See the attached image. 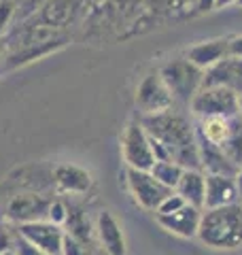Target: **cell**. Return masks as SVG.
I'll list each match as a JSON object with an SVG mask.
<instances>
[{"label": "cell", "mask_w": 242, "mask_h": 255, "mask_svg": "<svg viewBox=\"0 0 242 255\" xmlns=\"http://www.w3.org/2000/svg\"><path fill=\"white\" fill-rule=\"evenodd\" d=\"M140 124L151 138L166 147L170 162L179 164L183 170H202L196 130L185 115L170 109L157 115H142Z\"/></svg>", "instance_id": "cell-1"}, {"label": "cell", "mask_w": 242, "mask_h": 255, "mask_svg": "<svg viewBox=\"0 0 242 255\" xmlns=\"http://www.w3.org/2000/svg\"><path fill=\"white\" fill-rule=\"evenodd\" d=\"M198 238L211 249L230 251L242 247V204L234 202L202 211Z\"/></svg>", "instance_id": "cell-2"}, {"label": "cell", "mask_w": 242, "mask_h": 255, "mask_svg": "<svg viewBox=\"0 0 242 255\" xmlns=\"http://www.w3.org/2000/svg\"><path fill=\"white\" fill-rule=\"evenodd\" d=\"M157 73L161 77V81L166 83L168 92L172 94L174 102H183V105H189L193 100V96L202 87V79H204V70L193 66L187 58L166 62Z\"/></svg>", "instance_id": "cell-3"}, {"label": "cell", "mask_w": 242, "mask_h": 255, "mask_svg": "<svg viewBox=\"0 0 242 255\" xmlns=\"http://www.w3.org/2000/svg\"><path fill=\"white\" fill-rule=\"evenodd\" d=\"M121 155H123L125 168L134 170H151L155 164V155L151 149V138L144 132L140 119L127 122L123 134H121Z\"/></svg>", "instance_id": "cell-4"}, {"label": "cell", "mask_w": 242, "mask_h": 255, "mask_svg": "<svg viewBox=\"0 0 242 255\" xmlns=\"http://www.w3.org/2000/svg\"><path fill=\"white\" fill-rule=\"evenodd\" d=\"M125 187L130 191V196L134 198V202L142 211H153V213L172 194V189L164 187L159 181L153 179V174L149 170L125 168Z\"/></svg>", "instance_id": "cell-5"}, {"label": "cell", "mask_w": 242, "mask_h": 255, "mask_svg": "<svg viewBox=\"0 0 242 255\" xmlns=\"http://www.w3.org/2000/svg\"><path fill=\"white\" fill-rule=\"evenodd\" d=\"M191 113L200 119L238 115V96L225 87H202L189 102Z\"/></svg>", "instance_id": "cell-6"}, {"label": "cell", "mask_w": 242, "mask_h": 255, "mask_svg": "<svg viewBox=\"0 0 242 255\" xmlns=\"http://www.w3.org/2000/svg\"><path fill=\"white\" fill-rule=\"evenodd\" d=\"M136 107L142 115H157L166 113L174 107V98L168 92L166 83L161 81L159 73H149L142 77V81L136 87Z\"/></svg>", "instance_id": "cell-7"}, {"label": "cell", "mask_w": 242, "mask_h": 255, "mask_svg": "<svg viewBox=\"0 0 242 255\" xmlns=\"http://www.w3.org/2000/svg\"><path fill=\"white\" fill-rule=\"evenodd\" d=\"M17 234L23 238L26 243L32 247H36L38 251H43L47 255H60L62 253V243H64V228L53 226L51 221H28V223H19L17 226Z\"/></svg>", "instance_id": "cell-8"}, {"label": "cell", "mask_w": 242, "mask_h": 255, "mask_svg": "<svg viewBox=\"0 0 242 255\" xmlns=\"http://www.w3.org/2000/svg\"><path fill=\"white\" fill-rule=\"evenodd\" d=\"M202 87H225L240 98L242 96V60L228 55L213 68L204 70ZM200 87V90H202Z\"/></svg>", "instance_id": "cell-9"}, {"label": "cell", "mask_w": 242, "mask_h": 255, "mask_svg": "<svg viewBox=\"0 0 242 255\" xmlns=\"http://www.w3.org/2000/svg\"><path fill=\"white\" fill-rule=\"evenodd\" d=\"M155 219L166 232H170L174 236L196 238L198 228H200V219H202V211L191 204H185L181 211H176L172 215H155Z\"/></svg>", "instance_id": "cell-10"}, {"label": "cell", "mask_w": 242, "mask_h": 255, "mask_svg": "<svg viewBox=\"0 0 242 255\" xmlns=\"http://www.w3.org/2000/svg\"><path fill=\"white\" fill-rule=\"evenodd\" d=\"M238 198H240V191H238V183L234 177H225V174H206L204 211L234 204V202H238Z\"/></svg>", "instance_id": "cell-11"}, {"label": "cell", "mask_w": 242, "mask_h": 255, "mask_svg": "<svg viewBox=\"0 0 242 255\" xmlns=\"http://www.w3.org/2000/svg\"><path fill=\"white\" fill-rule=\"evenodd\" d=\"M53 183L58 191L62 194H75V196H83L92 189L94 179L92 174L85 168L75 164H58L53 168Z\"/></svg>", "instance_id": "cell-12"}, {"label": "cell", "mask_w": 242, "mask_h": 255, "mask_svg": "<svg viewBox=\"0 0 242 255\" xmlns=\"http://www.w3.org/2000/svg\"><path fill=\"white\" fill-rule=\"evenodd\" d=\"M96 232H98L102 249L109 255H127L123 230L111 211H100L98 219H96Z\"/></svg>", "instance_id": "cell-13"}, {"label": "cell", "mask_w": 242, "mask_h": 255, "mask_svg": "<svg viewBox=\"0 0 242 255\" xmlns=\"http://www.w3.org/2000/svg\"><path fill=\"white\" fill-rule=\"evenodd\" d=\"M47 209H49V202L45 200L43 196L38 194H21L15 196L9 202V219L19 223H28V221H40V217H47Z\"/></svg>", "instance_id": "cell-14"}, {"label": "cell", "mask_w": 242, "mask_h": 255, "mask_svg": "<svg viewBox=\"0 0 242 255\" xmlns=\"http://www.w3.org/2000/svg\"><path fill=\"white\" fill-rule=\"evenodd\" d=\"M230 55L228 51V38H215V41H206V43H198L191 49H187L185 58H187L193 66H198L200 70H208L215 64H219Z\"/></svg>", "instance_id": "cell-15"}, {"label": "cell", "mask_w": 242, "mask_h": 255, "mask_svg": "<svg viewBox=\"0 0 242 255\" xmlns=\"http://www.w3.org/2000/svg\"><path fill=\"white\" fill-rule=\"evenodd\" d=\"M68 43L66 36H58V38H51V41H43V43H32V45H23L17 47L11 55H9V68H17L23 66V64H30L38 58H45L53 51H58L60 47H64Z\"/></svg>", "instance_id": "cell-16"}, {"label": "cell", "mask_w": 242, "mask_h": 255, "mask_svg": "<svg viewBox=\"0 0 242 255\" xmlns=\"http://www.w3.org/2000/svg\"><path fill=\"white\" fill-rule=\"evenodd\" d=\"M204 189H206V174L202 170H183V177L176 185V194L187 204L204 211Z\"/></svg>", "instance_id": "cell-17"}, {"label": "cell", "mask_w": 242, "mask_h": 255, "mask_svg": "<svg viewBox=\"0 0 242 255\" xmlns=\"http://www.w3.org/2000/svg\"><path fill=\"white\" fill-rule=\"evenodd\" d=\"M219 149L236 168H240L242 166V115L240 113L230 119V134Z\"/></svg>", "instance_id": "cell-18"}, {"label": "cell", "mask_w": 242, "mask_h": 255, "mask_svg": "<svg viewBox=\"0 0 242 255\" xmlns=\"http://www.w3.org/2000/svg\"><path fill=\"white\" fill-rule=\"evenodd\" d=\"M149 172L153 174V179L159 181L161 185L172 189V191L176 189V185H179V181L183 177V168L174 162H155Z\"/></svg>", "instance_id": "cell-19"}, {"label": "cell", "mask_w": 242, "mask_h": 255, "mask_svg": "<svg viewBox=\"0 0 242 255\" xmlns=\"http://www.w3.org/2000/svg\"><path fill=\"white\" fill-rule=\"evenodd\" d=\"M47 221H51L53 226L64 228L68 221V206L64 204L62 200H51L49 209H47Z\"/></svg>", "instance_id": "cell-20"}, {"label": "cell", "mask_w": 242, "mask_h": 255, "mask_svg": "<svg viewBox=\"0 0 242 255\" xmlns=\"http://www.w3.org/2000/svg\"><path fill=\"white\" fill-rule=\"evenodd\" d=\"M185 204H187V202H185L183 198L176 194V191H172V194L159 204V209L155 211V215H172V213H176V211H181Z\"/></svg>", "instance_id": "cell-21"}, {"label": "cell", "mask_w": 242, "mask_h": 255, "mask_svg": "<svg viewBox=\"0 0 242 255\" xmlns=\"http://www.w3.org/2000/svg\"><path fill=\"white\" fill-rule=\"evenodd\" d=\"M13 13H15V0H0V34L9 26Z\"/></svg>", "instance_id": "cell-22"}, {"label": "cell", "mask_w": 242, "mask_h": 255, "mask_svg": "<svg viewBox=\"0 0 242 255\" xmlns=\"http://www.w3.org/2000/svg\"><path fill=\"white\" fill-rule=\"evenodd\" d=\"M60 255H85V249L77 238H72L70 234L64 236V243H62V253Z\"/></svg>", "instance_id": "cell-23"}, {"label": "cell", "mask_w": 242, "mask_h": 255, "mask_svg": "<svg viewBox=\"0 0 242 255\" xmlns=\"http://www.w3.org/2000/svg\"><path fill=\"white\" fill-rule=\"evenodd\" d=\"M228 51H230L232 58H240L242 60V36L228 38Z\"/></svg>", "instance_id": "cell-24"}, {"label": "cell", "mask_w": 242, "mask_h": 255, "mask_svg": "<svg viewBox=\"0 0 242 255\" xmlns=\"http://www.w3.org/2000/svg\"><path fill=\"white\" fill-rule=\"evenodd\" d=\"M17 255H47V253H43V251H38L36 247H32L30 243H26L23 238H19L17 241V251H15Z\"/></svg>", "instance_id": "cell-25"}, {"label": "cell", "mask_w": 242, "mask_h": 255, "mask_svg": "<svg viewBox=\"0 0 242 255\" xmlns=\"http://www.w3.org/2000/svg\"><path fill=\"white\" fill-rule=\"evenodd\" d=\"M215 9V0H196V11L198 13H206Z\"/></svg>", "instance_id": "cell-26"}, {"label": "cell", "mask_w": 242, "mask_h": 255, "mask_svg": "<svg viewBox=\"0 0 242 255\" xmlns=\"http://www.w3.org/2000/svg\"><path fill=\"white\" fill-rule=\"evenodd\" d=\"M232 4H238V0H215V9H225Z\"/></svg>", "instance_id": "cell-27"}, {"label": "cell", "mask_w": 242, "mask_h": 255, "mask_svg": "<svg viewBox=\"0 0 242 255\" xmlns=\"http://www.w3.org/2000/svg\"><path fill=\"white\" fill-rule=\"evenodd\" d=\"M236 183H238V191L242 194V166L238 168V174H236Z\"/></svg>", "instance_id": "cell-28"}, {"label": "cell", "mask_w": 242, "mask_h": 255, "mask_svg": "<svg viewBox=\"0 0 242 255\" xmlns=\"http://www.w3.org/2000/svg\"><path fill=\"white\" fill-rule=\"evenodd\" d=\"M238 111H240V115H242V96L238 98Z\"/></svg>", "instance_id": "cell-29"}, {"label": "cell", "mask_w": 242, "mask_h": 255, "mask_svg": "<svg viewBox=\"0 0 242 255\" xmlns=\"http://www.w3.org/2000/svg\"><path fill=\"white\" fill-rule=\"evenodd\" d=\"M2 255H17V253H15V249H9V251H4Z\"/></svg>", "instance_id": "cell-30"}, {"label": "cell", "mask_w": 242, "mask_h": 255, "mask_svg": "<svg viewBox=\"0 0 242 255\" xmlns=\"http://www.w3.org/2000/svg\"><path fill=\"white\" fill-rule=\"evenodd\" d=\"M2 51H4V41L0 38V53H2Z\"/></svg>", "instance_id": "cell-31"}, {"label": "cell", "mask_w": 242, "mask_h": 255, "mask_svg": "<svg viewBox=\"0 0 242 255\" xmlns=\"http://www.w3.org/2000/svg\"><path fill=\"white\" fill-rule=\"evenodd\" d=\"M238 4H240V6H242V0H238Z\"/></svg>", "instance_id": "cell-32"}, {"label": "cell", "mask_w": 242, "mask_h": 255, "mask_svg": "<svg viewBox=\"0 0 242 255\" xmlns=\"http://www.w3.org/2000/svg\"><path fill=\"white\" fill-rule=\"evenodd\" d=\"M0 255H2V253H0Z\"/></svg>", "instance_id": "cell-33"}]
</instances>
